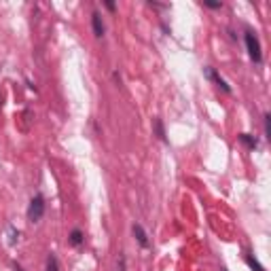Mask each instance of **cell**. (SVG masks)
Returning <instances> with one entry per match:
<instances>
[{"mask_svg": "<svg viewBox=\"0 0 271 271\" xmlns=\"http://www.w3.org/2000/svg\"><path fill=\"white\" fill-rule=\"evenodd\" d=\"M244 40H246V49H248L250 59H252L254 64H261V61H263V51H261V43H259V38L254 36V32H246Z\"/></svg>", "mask_w": 271, "mask_h": 271, "instance_id": "obj_1", "label": "cell"}, {"mask_svg": "<svg viewBox=\"0 0 271 271\" xmlns=\"http://www.w3.org/2000/svg\"><path fill=\"white\" fill-rule=\"evenodd\" d=\"M43 214H45V199H43V195H34L28 205V220L38 222L43 218Z\"/></svg>", "mask_w": 271, "mask_h": 271, "instance_id": "obj_2", "label": "cell"}, {"mask_svg": "<svg viewBox=\"0 0 271 271\" xmlns=\"http://www.w3.org/2000/svg\"><path fill=\"white\" fill-rule=\"evenodd\" d=\"M205 76H208L210 78V81L212 83H216V87H220L222 91H225V93H231V87L227 85V81H225V78H222L214 68H205Z\"/></svg>", "mask_w": 271, "mask_h": 271, "instance_id": "obj_3", "label": "cell"}, {"mask_svg": "<svg viewBox=\"0 0 271 271\" xmlns=\"http://www.w3.org/2000/svg\"><path fill=\"white\" fill-rule=\"evenodd\" d=\"M91 28H93L95 38H102V36H104L106 28H104V22H102V15H100L98 11H93V15H91Z\"/></svg>", "mask_w": 271, "mask_h": 271, "instance_id": "obj_4", "label": "cell"}, {"mask_svg": "<svg viewBox=\"0 0 271 271\" xmlns=\"http://www.w3.org/2000/svg\"><path fill=\"white\" fill-rule=\"evenodd\" d=\"M132 233H134L136 242H138L142 248H149V246H151V242H149V235H147V231H144V227H142V225H138V222H136V225L132 227Z\"/></svg>", "mask_w": 271, "mask_h": 271, "instance_id": "obj_5", "label": "cell"}, {"mask_svg": "<svg viewBox=\"0 0 271 271\" xmlns=\"http://www.w3.org/2000/svg\"><path fill=\"white\" fill-rule=\"evenodd\" d=\"M240 142H242V144H246L248 151H257L259 149V140L254 138V136H250V134H240Z\"/></svg>", "mask_w": 271, "mask_h": 271, "instance_id": "obj_6", "label": "cell"}, {"mask_svg": "<svg viewBox=\"0 0 271 271\" xmlns=\"http://www.w3.org/2000/svg\"><path fill=\"white\" fill-rule=\"evenodd\" d=\"M153 127H155V134H157V138L161 140V142H168V138H165V130H163V123H161V119H155V121H153Z\"/></svg>", "mask_w": 271, "mask_h": 271, "instance_id": "obj_7", "label": "cell"}, {"mask_svg": "<svg viewBox=\"0 0 271 271\" xmlns=\"http://www.w3.org/2000/svg\"><path fill=\"white\" fill-rule=\"evenodd\" d=\"M246 265H248L252 271H265V267H263L257 259H254V254H250V252L246 254Z\"/></svg>", "mask_w": 271, "mask_h": 271, "instance_id": "obj_8", "label": "cell"}, {"mask_svg": "<svg viewBox=\"0 0 271 271\" xmlns=\"http://www.w3.org/2000/svg\"><path fill=\"white\" fill-rule=\"evenodd\" d=\"M45 271H59V263H57V257L51 252L49 257H47V265H45Z\"/></svg>", "mask_w": 271, "mask_h": 271, "instance_id": "obj_9", "label": "cell"}, {"mask_svg": "<svg viewBox=\"0 0 271 271\" xmlns=\"http://www.w3.org/2000/svg\"><path fill=\"white\" fill-rule=\"evenodd\" d=\"M83 244V231L81 229H74L70 233V246H81Z\"/></svg>", "mask_w": 271, "mask_h": 271, "instance_id": "obj_10", "label": "cell"}, {"mask_svg": "<svg viewBox=\"0 0 271 271\" xmlns=\"http://www.w3.org/2000/svg\"><path fill=\"white\" fill-rule=\"evenodd\" d=\"M263 127H265V138H271V115H263Z\"/></svg>", "mask_w": 271, "mask_h": 271, "instance_id": "obj_11", "label": "cell"}, {"mask_svg": "<svg viewBox=\"0 0 271 271\" xmlns=\"http://www.w3.org/2000/svg\"><path fill=\"white\" fill-rule=\"evenodd\" d=\"M203 7H208V9H220L222 3H208V0H203Z\"/></svg>", "mask_w": 271, "mask_h": 271, "instance_id": "obj_12", "label": "cell"}, {"mask_svg": "<svg viewBox=\"0 0 271 271\" xmlns=\"http://www.w3.org/2000/svg\"><path fill=\"white\" fill-rule=\"evenodd\" d=\"M104 7H106L108 11H115V9H117V5H115V3H110V0H108V3H106Z\"/></svg>", "mask_w": 271, "mask_h": 271, "instance_id": "obj_13", "label": "cell"}, {"mask_svg": "<svg viewBox=\"0 0 271 271\" xmlns=\"http://www.w3.org/2000/svg\"><path fill=\"white\" fill-rule=\"evenodd\" d=\"M119 271H125V257L119 259Z\"/></svg>", "mask_w": 271, "mask_h": 271, "instance_id": "obj_14", "label": "cell"}, {"mask_svg": "<svg viewBox=\"0 0 271 271\" xmlns=\"http://www.w3.org/2000/svg\"><path fill=\"white\" fill-rule=\"evenodd\" d=\"M13 269H15V271H24V269H22V265H19V263H13Z\"/></svg>", "mask_w": 271, "mask_h": 271, "instance_id": "obj_15", "label": "cell"}, {"mask_svg": "<svg viewBox=\"0 0 271 271\" xmlns=\"http://www.w3.org/2000/svg\"><path fill=\"white\" fill-rule=\"evenodd\" d=\"M220 271H227V269H220Z\"/></svg>", "mask_w": 271, "mask_h": 271, "instance_id": "obj_16", "label": "cell"}]
</instances>
